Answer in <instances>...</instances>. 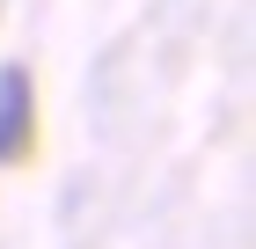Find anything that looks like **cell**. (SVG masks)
<instances>
[{
	"label": "cell",
	"instance_id": "obj_1",
	"mask_svg": "<svg viewBox=\"0 0 256 249\" xmlns=\"http://www.w3.org/2000/svg\"><path fill=\"white\" fill-rule=\"evenodd\" d=\"M37 139V96H30V66H0V169L22 161Z\"/></svg>",
	"mask_w": 256,
	"mask_h": 249
}]
</instances>
